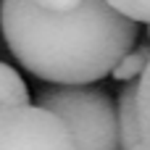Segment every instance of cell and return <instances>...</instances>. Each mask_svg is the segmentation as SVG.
<instances>
[{"instance_id":"cell-1","label":"cell","mask_w":150,"mask_h":150,"mask_svg":"<svg viewBox=\"0 0 150 150\" xmlns=\"http://www.w3.org/2000/svg\"><path fill=\"white\" fill-rule=\"evenodd\" d=\"M0 29L13 58L50 84L100 82L140 37V24L105 0H82L66 11L0 0Z\"/></svg>"},{"instance_id":"cell-2","label":"cell","mask_w":150,"mask_h":150,"mask_svg":"<svg viewBox=\"0 0 150 150\" xmlns=\"http://www.w3.org/2000/svg\"><path fill=\"white\" fill-rule=\"evenodd\" d=\"M34 103L66 124L76 150H119L116 105L105 90L92 84H53L40 90Z\"/></svg>"},{"instance_id":"cell-3","label":"cell","mask_w":150,"mask_h":150,"mask_svg":"<svg viewBox=\"0 0 150 150\" xmlns=\"http://www.w3.org/2000/svg\"><path fill=\"white\" fill-rule=\"evenodd\" d=\"M0 150H76V145L55 113L24 103L0 111Z\"/></svg>"},{"instance_id":"cell-4","label":"cell","mask_w":150,"mask_h":150,"mask_svg":"<svg viewBox=\"0 0 150 150\" xmlns=\"http://www.w3.org/2000/svg\"><path fill=\"white\" fill-rule=\"evenodd\" d=\"M137 79L127 82L116 100V127H119V150H142L140 127H137Z\"/></svg>"},{"instance_id":"cell-5","label":"cell","mask_w":150,"mask_h":150,"mask_svg":"<svg viewBox=\"0 0 150 150\" xmlns=\"http://www.w3.org/2000/svg\"><path fill=\"white\" fill-rule=\"evenodd\" d=\"M148 61H150V45H132V47L116 61V66L111 69V76H113L116 82H134V79H140V74L145 71Z\"/></svg>"},{"instance_id":"cell-6","label":"cell","mask_w":150,"mask_h":150,"mask_svg":"<svg viewBox=\"0 0 150 150\" xmlns=\"http://www.w3.org/2000/svg\"><path fill=\"white\" fill-rule=\"evenodd\" d=\"M29 103V90L21 79V74L0 61V111L11 105H24Z\"/></svg>"},{"instance_id":"cell-7","label":"cell","mask_w":150,"mask_h":150,"mask_svg":"<svg viewBox=\"0 0 150 150\" xmlns=\"http://www.w3.org/2000/svg\"><path fill=\"white\" fill-rule=\"evenodd\" d=\"M134 105H137V127H140L142 150H150V61L137 79V103Z\"/></svg>"},{"instance_id":"cell-8","label":"cell","mask_w":150,"mask_h":150,"mask_svg":"<svg viewBox=\"0 0 150 150\" xmlns=\"http://www.w3.org/2000/svg\"><path fill=\"white\" fill-rule=\"evenodd\" d=\"M105 3L137 24H150V0H105Z\"/></svg>"},{"instance_id":"cell-9","label":"cell","mask_w":150,"mask_h":150,"mask_svg":"<svg viewBox=\"0 0 150 150\" xmlns=\"http://www.w3.org/2000/svg\"><path fill=\"white\" fill-rule=\"evenodd\" d=\"M34 3H40L42 8H53V11H66V8H74V5H79L82 0H34Z\"/></svg>"},{"instance_id":"cell-10","label":"cell","mask_w":150,"mask_h":150,"mask_svg":"<svg viewBox=\"0 0 150 150\" xmlns=\"http://www.w3.org/2000/svg\"><path fill=\"white\" fill-rule=\"evenodd\" d=\"M148 40H150V24H148Z\"/></svg>"}]
</instances>
